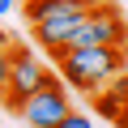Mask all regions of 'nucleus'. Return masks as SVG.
Segmentation results:
<instances>
[{
	"label": "nucleus",
	"mask_w": 128,
	"mask_h": 128,
	"mask_svg": "<svg viewBox=\"0 0 128 128\" xmlns=\"http://www.w3.org/2000/svg\"><path fill=\"white\" fill-rule=\"evenodd\" d=\"M124 47H64L56 51V73L68 90L81 94H98L102 86H111V77L124 73Z\"/></svg>",
	"instance_id": "1"
},
{
	"label": "nucleus",
	"mask_w": 128,
	"mask_h": 128,
	"mask_svg": "<svg viewBox=\"0 0 128 128\" xmlns=\"http://www.w3.org/2000/svg\"><path fill=\"white\" fill-rule=\"evenodd\" d=\"M68 47H124L128 51V22L115 4H102L98 0V9L86 13V22L73 30Z\"/></svg>",
	"instance_id": "2"
},
{
	"label": "nucleus",
	"mask_w": 128,
	"mask_h": 128,
	"mask_svg": "<svg viewBox=\"0 0 128 128\" xmlns=\"http://www.w3.org/2000/svg\"><path fill=\"white\" fill-rule=\"evenodd\" d=\"M60 77L47 68V64H38V56L30 47H17L13 43V68H9V94H4V107H22L30 94H38L43 86H56Z\"/></svg>",
	"instance_id": "3"
},
{
	"label": "nucleus",
	"mask_w": 128,
	"mask_h": 128,
	"mask_svg": "<svg viewBox=\"0 0 128 128\" xmlns=\"http://www.w3.org/2000/svg\"><path fill=\"white\" fill-rule=\"evenodd\" d=\"M73 111V102H68V90H64V81H56V86H43L38 94H30L22 107H17V115L26 120V128H60V120Z\"/></svg>",
	"instance_id": "4"
},
{
	"label": "nucleus",
	"mask_w": 128,
	"mask_h": 128,
	"mask_svg": "<svg viewBox=\"0 0 128 128\" xmlns=\"http://www.w3.org/2000/svg\"><path fill=\"white\" fill-rule=\"evenodd\" d=\"M86 17H77V13H51V17H43V22H34L30 26V34H34V43L43 47V51H64L68 47V38H73V30L81 26Z\"/></svg>",
	"instance_id": "5"
},
{
	"label": "nucleus",
	"mask_w": 128,
	"mask_h": 128,
	"mask_svg": "<svg viewBox=\"0 0 128 128\" xmlns=\"http://www.w3.org/2000/svg\"><path fill=\"white\" fill-rule=\"evenodd\" d=\"M90 107L102 115V120H120L124 115V107H128V73H120V77H111V86H102L98 94H90Z\"/></svg>",
	"instance_id": "6"
},
{
	"label": "nucleus",
	"mask_w": 128,
	"mask_h": 128,
	"mask_svg": "<svg viewBox=\"0 0 128 128\" xmlns=\"http://www.w3.org/2000/svg\"><path fill=\"white\" fill-rule=\"evenodd\" d=\"M9 68H13V47L0 51V102H4V94H9Z\"/></svg>",
	"instance_id": "7"
},
{
	"label": "nucleus",
	"mask_w": 128,
	"mask_h": 128,
	"mask_svg": "<svg viewBox=\"0 0 128 128\" xmlns=\"http://www.w3.org/2000/svg\"><path fill=\"white\" fill-rule=\"evenodd\" d=\"M60 128H94V120H90L86 111H68V115L60 120Z\"/></svg>",
	"instance_id": "8"
},
{
	"label": "nucleus",
	"mask_w": 128,
	"mask_h": 128,
	"mask_svg": "<svg viewBox=\"0 0 128 128\" xmlns=\"http://www.w3.org/2000/svg\"><path fill=\"white\" fill-rule=\"evenodd\" d=\"M13 9H17V0H0V17H9Z\"/></svg>",
	"instance_id": "9"
},
{
	"label": "nucleus",
	"mask_w": 128,
	"mask_h": 128,
	"mask_svg": "<svg viewBox=\"0 0 128 128\" xmlns=\"http://www.w3.org/2000/svg\"><path fill=\"white\" fill-rule=\"evenodd\" d=\"M9 47H13V38L4 34V26H0V51H9Z\"/></svg>",
	"instance_id": "10"
},
{
	"label": "nucleus",
	"mask_w": 128,
	"mask_h": 128,
	"mask_svg": "<svg viewBox=\"0 0 128 128\" xmlns=\"http://www.w3.org/2000/svg\"><path fill=\"white\" fill-rule=\"evenodd\" d=\"M115 128H128V107H124V115L115 120Z\"/></svg>",
	"instance_id": "11"
}]
</instances>
